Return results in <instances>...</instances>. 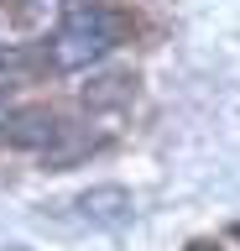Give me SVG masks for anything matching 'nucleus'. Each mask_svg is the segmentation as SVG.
Returning a JSON list of instances; mask_svg holds the SVG:
<instances>
[{
  "mask_svg": "<svg viewBox=\"0 0 240 251\" xmlns=\"http://www.w3.org/2000/svg\"><path fill=\"white\" fill-rule=\"evenodd\" d=\"M110 47H115V21H110V11L79 0V5H68L63 26L52 31L47 58H52L58 74H84V68H94Z\"/></svg>",
  "mask_w": 240,
  "mask_h": 251,
  "instance_id": "f257e3e1",
  "label": "nucleus"
},
{
  "mask_svg": "<svg viewBox=\"0 0 240 251\" xmlns=\"http://www.w3.org/2000/svg\"><path fill=\"white\" fill-rule=\"evenodd\" d=\"M73 215L84 225H94V230H120L131 215H136V199H131V188L120 183H99V188H84L79 199H73Z\"/></svg>",
  "mask_w": 240,
  "mask_h": 251,
  "instance_id": "f03ea898",
  "label": "nucleus"
},
{
  "mask_svg": "<svg viewBox=\"0 0 240 251\" xmlns=\"http://www.w3.org/2000/svg\"><path fill=\"white\" fill-rule=\"evenodd\" d=\"M58 136H63V121H58L47 105L16 110V115L5 121V141H11V147H21V152H47Z\"/></svg>",
  "mask_w": 240,
  "mask_h": 251,
  "instance_id": "7ed1b4c3",
  "label": "nucleus"
},
{
  "mask_svg": "<svg viewBox=\"0 0 240 251\" xmlns=\"http://www.w3.org/2000/svg\"><path fill=\"white\" fill-rule=\"evenodd\" d=\"M188 251H219V246H204V241H198V246H188Z\"/></svg>",
  "mask_w": 240,
  "mask_h": 251,
  "instance_id": "20e7f679",
  "label": "nucleus"
},
{
  "mask_svg": "<svg viewBox=\"0 0 240 251\" xmlns=\"http://www.w3.org/2000/svg\"><path fill=\"white\" fill-rule=\"evenodd\" d=\"M0 115H5V94H0Z\"/></svg>",
  "mask_w": 240,
  "mask_h": 251,
  "instance_id": "39448f33",
  "label": "nucleus"
}]
</instances>
